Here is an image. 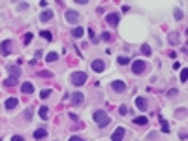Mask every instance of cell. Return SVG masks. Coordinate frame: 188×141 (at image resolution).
I'll use <instances>...</instances> for the list:
<instances>
[{
  "label": "cell",
  "mask_w": 188,
  "mask_h": 141,
  "mask_svg": "<svg viewBox=\"0 0 188 141\" xmlns=\"http://www.w3.org/2000/svg\"><path fill=\"white\" fill-rule=\"evenodd\" d=\"M92 119H94V122L98 124V126H102V128H105L111 122V117L105 111H102V109H98V111L92 113Z\"/></svg>",
  "instance_id": "cell-1"
},
{
  "label": "cell",
  "mask_w": 188,
  "mask_h": 141,
  "mask_svg": "<svg viewBox=\"0 0 188 141\" xmlns=\"http://www.w3.org/2000/svg\"><path fill=\"white\" fill-rule=\"evenodd\" d=\"M85 81H87V73H85V72H73L72 73V83L75 85V87L85 85Z\"/></svg>",
  "instance_id": "cell-2"
},
{
  "label": "cell",
  "mask_w": 188,
  "mask_h": 141,
  "mask_svg": "<svg viewBox=\"0 0 188 141\" xmlns=\"http://www.w3.org/2000/svg\"><path fill=\"white\" fill-rule=\"evenodd\" d=\"M145 68H147V64L143 60H134V62H132V72L134 73H143Z\"/></svg>",
  "instance_id": "cell-3"
},
{
  "label": "cell",
  "mask_w": 188,
  "mask_h": 141,
  "mask_svg": "<svg viewBox=\"0 0 188 141\" xmlns=\"http://www.w3.org/2000/svg\"><path fill=\"white\" fill-rule=\"evenodd\" d=\"M90 68H92L96 73H102L105 70V62H104V60H100V58H96V60L90 62Z\"/></svg>",
  "instance_id": "cell-4"
},
{
  "label": "cell",
  "mask_w": 188,
  "mask_h": 141,
  "mask_svg": "<svg viewBox=\"0 0 188 141\" xmlns=\"http://www.w3.org/2000/svg\"><path fill=\"white\" fill-rule=\"evenodd\" d=\"M0 53H2L4 57H8V55L12 53V40H4V42L0 43Z\"/></svg>",
  "instance_id": "cell-5"
},
{
  "label": "cell",
  "mask_w": 188,
  "mask_h": 141,
  "mask_svg": "<svg viewBox=\"0 0 188 141\" xmlns=\"http://www.w3.org/2000/svg\"><path fill=\"white\" fill-rule=\"evenodd\" d=\"M77 19H79V15H77L75 9H68V12H66V21H68V23L75 24V23H77Z\"/></svg>",
  "instance_id": "cell-6"
},
{
  "label": "cell",
  "mask_w": 188,
  "mask_h": 141,
  "mask_svg": "<svg viewBox=\"0 0 188 141\" xmlns=\"http://www.w3.org/2000/svg\"><path fill=\"white\" fill-rule=\"evenodd\" d=\"M111 88H113L115 92L122 94L124 90H126V83H124V81H113V83H111Z\"/></svg>",
  "instance_id": "cell-7"
},
{
  "label": "cell",
  "mask_w": 188,
  "mask_h": 141,
  "mask_svg": "<svg viewBox=\"0 0 188 141\" xmlns=\"http://www.w3.org/2000/svg\"><path fill=\"white\" fill-rule=\"evenodd\" d=\"M105 21H107L111 27H117L119 21H120V17H119V13H107L105 15Z\"/></svg>",
  "instance_id": "cell-8"
},
{
  "label": "cell",
  "mask_w": 188,
  "mask_h": 141,
  "mask_svg": "<svg viewBox=\"0 0 188 141\" xmlns=\"http://www.w3.org/2000/svg\"><path fill=\"white\" fill-rule=\"evenodd\" d=\"M122 137H124V128L122 126H119L113 134H111V141H122Z\"/></svg>",
  "instance_id": "cell-9"
},
{
  "label": "cell",
  "mask_w": 188,
  "mask_h": 141,
  "mask_svg": "<svg viewBox=\"0 0 188 141\" xmlns=\"http://www.w3.org/2000/svg\"><path fill=\"white\" fill-rule=\"evenodd\" d=\"M135 105H138L139 111H147V98L138 96V98H135Z\"/></svg>",
  "instance_id": "cell-10"
},
{
  "label": "cell",
  "mask_w": 188,
  "mask_h": 141,
  "mask_svg": "<svg viewBox=\"0 0 188 141\" xmlns=\"http://www.w3.org/2000/svg\"><path fill=\"white\" fill-rule=\"evenodd\" d=\"M83 100H85L83 94L75 92V94H72V100H70V102H72V105H81V104H83Z\"/></svg>",
  "instance_id": "cell-11"
},
{
  "label": "cell",
  "mask_w": 188,
  "mask_h": 141,
  "mask_svg": "<svg viewBox=\"0 0 188 141\" xmlns=\"http://www.w3.org/2000/svg\"><path fill=\"white\" fill-rule=\"evenodd\" d=\"M55 17V13L53 12H51V9H43V12H42V15H40V21H51V19H53Z\"/></svg>",
  "instance_id": "cell-12"
},
{
  "label": "cell",
  "mask_w": 188,
  "mask_h": 141,
  "mask_svg": "<svg viewBox=\"0 0 188 141\" xmlns=\"http://www.w3.org/2000/svg\"><path fill=\"white\" fill-rule=\"evenodd\" d=\"M134 124H138V126H145V124H149V119H147L145 115H139V117H134Z\"/></svg>",
  "instance_id": "cell-13"
},
{
  "label": "cell",
  "mask_w": 188,
  "mask_h": 141,
  "mask_svg": "<svg viewBox=\"0 0 188 141\" xmlns=\"http://www.w3.org/2000/svg\"><path fill=\"white\" fill-rule=\"evenodd\" d=\"M17 104H19L17 98H8L6 104H4V107H6V109H15V107H17Z\"/></svg>",
  "instance_id": "cell-14"
},
{
  "label": "cell",
  "mask_w": 188,
  "mask_h": 141,
  "mask_svg": "<svg viewBox=\"0 0 188 141\" xmlns=\"http://www.w3.org/2000/svg\"><path fill=\"white\" fill-rule=\"evenodd\" d=\"M21 92L23 94H32L34 92V85L32 83H23L21 85Z\"/></svg>",
  "instance_id": "cell-15"
},
{
  "label": "cell",
  "mask_w": 188,
  "mask_h": 141,
  "mask_svg": "<svg viewBox=\"0 0 188 141\" xmlns=\"http://www.w3.org/2000/svg\"><path fill=\"white\" fill-rule=\"evenodd\" d=\"M43 137H47V130H45V128H38L36 132H34V139H43Z\"/></svg>",
  "instance_id": "cell-16"
},
{
  "label": "cell",
  "mask_w": 188,
  "mask_h": 141,
  "mask_svg": "<svg viewBox=\"0 0 188 141\" xmlns=\"http://www.w3.org/2000/svg\"><path fill=\"white\" fill-rule=\"evenodd\" d=\"M83 32H85V30L81 28V27H75V28L72 30V36H73L75 40H77V38H81V36H83Z\"/></svg>",
  "instance_id": "cell-17"
},
{
  "label": "cell",
  "mask_w": 188,
  "mask_h": 141,
  "mask_svg": "<svg viewBox=\"0 0 188 141\" xmlns=\"http://www.w3.org/2000/svg\"><path fill=\"white\" fill-rule=\"evenodd\" d=\"M57 58H58V53H57V51H51V53H47V57H45L47 62H55Z\"/></svg>",
  "instance_id": "cell-18"
},
{
  "label": "cell",
  "mask_w": 188,
  "mask_h": 141,
  "mask_svg": "<svg viewBox=\"0 0 188 141\" xmlns=\"http://www.w3.org/2000/svg\"><path fill=\"white\" fill-rule=\"evenodd\" d=\"M160 124H162V128H160L162 132H164V134H169V124H167V122H166V120L162 119V117H160Z\"/></svg>",
  "instance_id": "cell-19"
},
{
  "label": "cell",
  "mask_w": 188,
  "mask_h": 141,
  "mask_svg": "<svg viewBox=\"0 0 188 141\" xmlns=\"http://www.w3.org/2000/svg\"><path fill=\"white\" fill-rule=\"evenodd\" d=\"M40 36H42L43 40H47V42H51V40H53V34H51L49 30H42V32H40Z\"/></svg>",
  "instance_id": "cell-20"
},
{
  "label": "cell",
  "mask_w": 188,
  "mask_h": 141,
  "mask_svg": "<svg viewBox=\"0 0 188 141\" xmlns=\"http://www.w3.org/2000/svg\"><path fill=\"white\" fill-rule=\"evenodd\" d=\"M141 53H143V55H147V57H149V55L152 53L151 45H147V43H143V45H141Z\"/></svg>",
  "instance_id": "cell-21"
},
{
  "label": "cell",
  "mask_w": 188,
  "mask_h": 141,
  "mask_svg": "<svg viewBox=\"0 0 188 141\" xmlns=\"http://www.w3.org/2000/svg\"><path fill=\"white\" fill-rule=\"evenodd\" d=\"M40 117H42V119H47L49 117V109L45 107V105H43V107H40Z\"/></svg>",
  "instance_id": "cell-22"
},
{
  "label": "cell",
  "mask_w": 188,
  "mask_h": 141,
  "mask_svg": "<svg viewBox=\"0 0 188 141\" xmlns=\"http://www.w3.org/2000/svg\"><path fill=\"white\" fill-rule=\"evenodd\" d=\"M47 96H51V88H43L42 92H40V98H43V100H45Z\"/></svg>",
  "instance_id": "cell-23"
},
{
  "label": "cell",
  "mask_w": 188,
  "mask_h": 141,
  "mask_svg": "<svg viewBox=\"0 0 188 141\" xmlns=\"http://www.w3.org/2000/svg\"><path fill=\"white\" fill-rule=\"evenodd\" d=\"M32 40H34V34L32 32H28V34H24V43H30V42H32Z\"/></svg>",
  "instance_id": "cell-24"
},
{
  "label": "cell",
  "mask_w": 188,
  "mask_h": 141,
  "mask_svg": "<svg viewBox=\"0 0 188 141\" xmlns=\"http://www.w3.org/2000/svg\"><path fill=\"white\" fill-rule=\"evenodd\" d=\"M186 77H188V70H186V68H182V70H181V81L184 83V81H186Z\"/></svg>",
  "instance_id": "cell-25"
},
{
  "label": "cell",
  "mask_w": 188,
  "mask_h": 141,
  "mask_svg": "<svg viewBox=\"0 0 188 141\" xmlns=\"http://www.w3.org/2000/svg\"><path fill=\"white\" fill-rule=\"evenodd\" d=\"M117 62H119V64H130V58L128 57H119V58H117Z\"/></svg>",
  "instance_id": "cell-26"
},
{
  "label": "cell",
  "mask_w": 188,
  "mask_h": 141,
  "mask_svg": "<svg viewBox=\"0 0 188 141\" xmlns=\"http://www.w3.org/2000/svg\"><path fill=\"white\" fill-rule=\"evenodd\" d=\"M102 40H104V42H109V40H111V34L104 30V32H102Z\"/></svg>",
  "instance_id": "cell-27"
},
{
  "label": "cell",
  "mask_w": 188,
  "mask_h": 141,
  "mask_svg": "<svg viewBox=\"0 0 188 141\" xmlns=\"http://www.w3.org/2000/svg\"><path fill=\"white\" fill-rule=\"evenodd\" d=\"M177 36H179V34H177V32H173V34L169 36V42H171V43H177V42H179V38H177Z\"/></svg>",
  "instance_id": "cell-28"
},
{
  "label": "cell",
  "mask_w": 188,
  "mask_h": 141,
  "mask_svg": "<svg viewBox=\"0 0 188 141\" xmlns=\"http://www.w3.org/2000/svg\"><path fill=\"white\" fill-rule=\"evenodd\" d=\"M89 36H90V42H92V43H98V40L94 38V32H92V28H89Z\"/></svg>",
  "instance_id": "cell-29"
},
{
  "label": "cell",
  "mask_w": 188,
  "mask_h": 141,
  "mask_svg": "<svg viewBox=\"0 0 188 141\" xmlns=\"http://www.w3.org/2000/svg\"><path fill=\"white\" fill-rule=\"evenodd\" d=\"M119 113H120V115H126V113H128V107H126V105H120V107H119Z\"/></svg>",
  "instance_id": "cell-30"
},
{
  "label": "cell",
  "mask_w": 188,
  "mask_h": 141,
  "mask_svg": "<svg viewBox=\"0 0 188 141\" xmlns=\"http://www.w3.org/2000/svg\"><path fill=\"white\" fill-rule=\"evenodd\" d=\"M175 19H179V21L182 19V12H181V9H175Z\"/></svg>",
  "instance_id": "cell-31"
},
{
  "label": "cell",
  "mask_w": 188,
  "mask_h": 141,
  "mask_svg": "<svg viewBox=\"0 0 188 141\" xmlns=\"http://www.w3.org/2000/svg\"><path fill=\"white\" fill-rule=\"evenodd\" d=\"M24 117H27V119H32V109H27V113H24Z\"/></svg>",
  "instance_id": "cell-32"
},
{
  "label": "cell",
  "mask_w": 188,
  "mask_h": 141,
  "mask_svg": "<svg viewBox=\"0 0 188 141\" xmlns=\"http://www.w3.org/2000/svg\"><path fill=\"white\" fill-rule=\"evenodd\" d=\"M12 141H24V137H21V135H13Z\"/></svg>",
  "instance_id": "cell-33"
},
{
  "label": "cell",
  "mask_w": 188,
  "mask_h": 141,
  "mask_svg": "<svg viewBox=\"0 0 188 141\" xmlns=\"http://www.w3.org/2000/svg\"><path fill=\"white\" fill-rule=\"evenodd\" d=\"M70 141H85V139H83V137H77V135H72Z\"/></svg>",
  "instance_id": "cell-34"
},
{
  "label": "cell",
  "mask_w": 188,
  "mask_h": 141,
  "mask_svg": "<svg viewBox=\"0 0 188 141\" xmlns=\"http://www.w3.org/2000/svg\"><path fill=\"white\" fill-rule=\"evenodd\" d=\"M75 4H79V6H83V4H89V0H75Z\"/></svg>",
  "instance_id": "cell-35"
},
{
  "label": "cell",
  "mask_w": 188,
  "mask_h": 141,
  "mask_svg": "<svg viewBox=\"0 0 188 141\" xmlns=\"http://www.w3.org/2000/svg\"><path fill=\"white\" fill-rule=\"evenodd\" d=\"M40 75L42 77H51V72H40Z\"/></svg>",
  "instance_id": "cell-36"
},
{
  "label": "cell",
  "mask_w": 188,
  "mask_h": 141,
  "mask_svg": "<svg viewBox=\"0 0 188 141\" xmlns=\"http://www.w3.org/2000/svg\"><path fill=\"white\" fill-rule=\"evenodd\" d=\"M167 94H169V96L173 98V96H177V90H175V88H171V90H169V92H167Z\"/></svg>",
  "instance_id": "cell-37"
},
{
  "label": "cell",
  "mask_w": 188,
  "mask_h": 141,
  "mask_svg": "<svg viewBox=\"0 0 188 141\" xmlns=\"http://www.w3.org/2000/svg\"><path fill=\"white\" fill-rule=\"evenodd\" d=\"M42 55H43V53H42V49H38V51H36V60H38L40 57H42Z\"/></svg>",
  "instance_id": "cell-38"
}]
</instances>
